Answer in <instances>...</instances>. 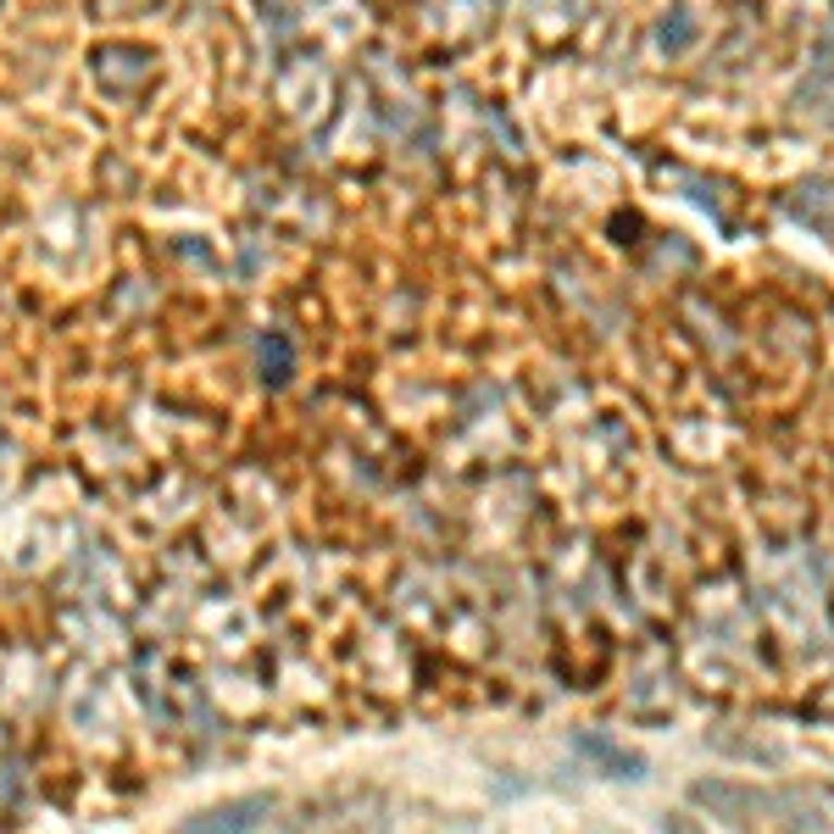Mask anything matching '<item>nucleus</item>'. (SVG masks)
Segmentation results:
<instances>
[{
	"mask_svg": "<svg viewBox=\"0 0 834 834\" xmlns=\"http://www.w3.org/2000/svg\"><path fill=\"white\" fill-rule=\"evenodd\" d=\"M267 812H273V796H239V801H223L201 818L178 823V834H257Z\"/></svg>",
	"mask_w": 834,
	"mask_h": 834,
	"instance_id": "f257e3e1",
	"label": "nucleus"
}]
</instances>
